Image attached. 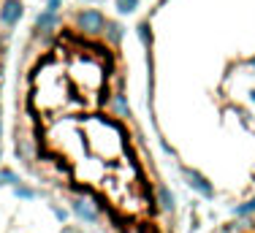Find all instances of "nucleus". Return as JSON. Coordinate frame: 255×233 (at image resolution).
Returning a JSON list of instances; mask_svg holds the SVG:
<instances>
[{
  "label": "nucleus",
  "instance_id": "obj_1",
  "mask_svg": "<svg viewBox=\"0 0 255 233\" xmlns=\"http://www.w3.org/2000/svg\"><path fill=\"white\" fill-rule=\"evenodd\" d=\"M123 57L103 35L57 27L35 41L16 87V144L41 179L79 195L117 233H160L149 157L120 112Z\"/></svg>",
  "mask_w": 255,
  "mask_h": 233
},
{
  "label": "nucleus",
  "instance_id": "obj_2",
  "mask_svg": "<svg viewBox=\"0 0 255 233\" xmlns=\"http://www.w3.org/2000/svg\"><path fill=\"white\" fill-rule=\"evenodd\" d=\"M5 201L0 198V233H79L74 225L54 220L44 206L33 201Z\"/></svg>",
  "mask_w": 255,
  "mask_h": 233
},
{
  "label": "nucleus",
  "instance_id": "obj_3",
  "mask_svg": "<svg viewBox=\"0 0 255 233\" xmlns=\"http://www.w3.org/2000/svg\"><path fill=\"white\" fill-rule=\"evenodd\" d=\"M236 233H255V217H250L247 223H239V228Z\"/></svg>",
  "mask_w": 255,
  "mask_h": 233
}]
</instances>
